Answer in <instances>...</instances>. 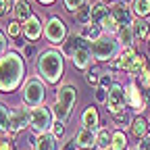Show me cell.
<instances>
[{"mask_svg":"<svg viewBox=\"0 0 150 150\" xmlns=\"http://www.w3.org/2000/svg\"><path fill=\"white\" fill-rule=\"evenodd\" d=\"M27 61L17 50H6L0 56V94H13L25 81Z\"/></svg>","mask_w":150,"mask_h":150,"instance_id":"cell-1","label":"cell"},{"mask_svg":"<svg viewBox=\"0 0 150 150\" xmlns=\"http://www.w3.org/2000/svg\"><path fill=\"white\" fill-rule=\"evenodd\" d=\"M35 75L40 77L46 86H59V81L65 75V56L61 48H46L38 52L35 56Z\"/></svg>","mask_w":150,"mask_h":150,"instance_id":"cell-2","label":"cell"},{"mask_svg":"<svg viewBox=\"0 0 150 150\" xmlns=\"http://www.w3.org/2000/svg\"><path fill=\"white\" fill-rule=\"evenodd\" d=\"M75 100H77V88H75L73 83H63V86H59L56 96H54V104L50 106L52 115H54V121L67 123V121L71 119Z\"/></svg>","mask_w":150,"mask_h":150,"instance_id":"cell-3","label":"cell"},{"mask_svg":"<svg viewBox=\"0 0 150 150\" xmlns=\"http://www.w3.org/2000/svg\"><path fill=\"white\" fill-rule=\"evenodd\" d=\"M119 50H121V44L117 40V35H110V33H102L98 40L90 42V52H92V59L96 63L112 61L119 54Z\"/></svg>","mask_w":150,"mask_h":150,"instance_id":"cell-4","label":"cell"},{"mask_svg":"<svg viewBox=\"0 0 150 150\" xmlns=\"http://www.w3.org/2000/svg\"><path fill=\"white\" fill-rule=\"evenodd\" d=\"M19 90H21V100H23V104L27 108L42 106L46 102V83L38 77V75H29V77H25L23 86Z\"/></svg>","mask_w":150,"mask_h":150,"instance_id":"cell-5","label":"cell"},{"mask_svg":"<svg viewBox=\"0 0 150 150\" xmlns=\"http://www.w3.org/2000/svg\"><path fill=\"white\" fill-rule=\"evenodd\" d=\"M67 35H69L67 23L59 15H52V17L46 19V23H44V38H46V42L50 46H61Z\"/></svg>","mask_w":150,"mask_h":150,"instance_id":"cell-6","label":"cell"},{"mask_svg":"<svg viewBox=\"0 0 150 150\" xmlns=\"http://www.w3.org/2000/svg\"><path fill=\"white\" fill-rule=\"evenodd\" d=\"M52 123H54V115L50 106L42 104V106L29 108V127L33 134H46V131H50Z\"/></svg>","mask_w":150,"mask_h":150,"instance_id":"cell-7","label":"cell"},{"mask_svg":"<svg viewBox=\"0 0 150 150\" xmlns=\"http://www.w3.org/2000/svg\"><path fill=\"white\" fill-rule=\"evenodd\" d=\"M123 90H125V106H129L136 115H142L148 108L146 98H144V90L136 83V79H131L127 86H123Z\"/></svg>","mask_w":150,"mask_h":150,"instance_id":"cell-8","label":"cell"},{"mask_svg":"<svg viewBox=\"0 0 150 150\" xmlns=\"http://www.w3.org/2000/svg\"><path fill=\"white\" fill-rule=\"evenodd\" d=\"M11 121H8V140H15L19 131H23L25 127H29V108H25V104H17L11 106Z\"/></svg>","mask_w":150,"mask_h":150,"instance_id":"cell-9","label":"cell"},{"mask_svg":"<svg viewBox=\"0 0 150 150\" xmlns=\"http://www.w3.org/2000/svg\"><path fill=\"white\" fill-rule=\"evenodd\" d=\"M106 110L110 112V115H117V112H121L125 108V90L121 83H112L106 92Z\"/></svg>","mask_w":150,"mask_h":150,"instance_id":"cell-10","label":"cell"},{"mask_svg":"<svg viewBox=\"0 0 150 150\" xmlns=\"http://www.w3.org/2000/svg\"><path fill=\"white\" fill-rule=\"evenodd\" d=\"M136 56H138L136 48H121L119 54L115 56V59L106 63V65H108V71H112V73H115V71H123V73H127V69L134 65Z\"/></svg>","mask_w":150,"mask_h":150,"instance_id":"cell-11","label":"cell"},{"mask_svg":"<svg viewBox=\"0 0 150 150\" xmlns=\"http://www.w3.org/2000/svg\"><path fill=\"white\" fill-rule=\"evenodd\" d=\"M71 63H73V67H75V69H79V71H88L90 67L96 65V61L92 59V52H90V42H86V40H83V44L73 52Z\"/></svg>","mask_w":150,"mask_h":150,"instance_id":"cell-12","label":"cell"},{"mask_svg":"<svg viewBox=\"0 0 150 150\" xmlns=\"http://www.w3.org/2000/svg\"><path fill=\"white\" fill-rule=\"evenodd\" d=\"M42 35H44V21H42V17H38L33 13L23 23V38L27 42H35V40H40Z\"/></svg>","mask_w":150,"mask_h":150,"instance_id":"cell-13","label":"cell"},{"mask_svg":"<svg viewBox=\"0 0 150 150\" xmlns=\"http://www.w3.org/2000/svg\"><path fill=\"white\" fill-rule=\"evenodd\" d=\"M75 144L79 146V150H92V148H96V131L94 129H77V134L73 136Z\"/></svg>","mask_w":150,"mask_h":150,"instance_id":"cell-14","label":"cell"},{"mask_svg":"<svg viewBox=\"0 0 150 150\" xmlns=\"http://www.w3.org/2000/svg\"><path fill=\"white\" fill-rule=\"evenodd\" d=\"M110 15L115 17V21L119 23V27H123V25H131L134 23V13H131V8L127 6V4H112L110 6Z\"/></svg>","mask_w":150,"mask_h":150,"instance_id":"cell-15","label":"cell"},{"mask_svg":"<svg viewBox=\"0 0 150 150\" xmlns=\"http://www.w3.org/2000/svg\"><path fill=\"white\" fill-rule=\"evenodd\" d=\"M79 121H81V127H86V129H94V131H96V129L100 127V115H98V108L94 106V104L86 106L83 112H81V117H79Z\"/></svg>","mask_w":150,"mask_h":150,"instance_id":"cell-16","label":"cell"},{"mask_svg":"<svg viewBox=\"0 0 150 150\" xmlns=\"http://www.w3.org/2000/svg\"><path fill=\"white\" fill-rule=\"evenodd\" d=\"M81 44H83V38H81L79 33H69V35L65 38V42H63L59 48H61V52H63V56H65V59H71V56H73V52L77 50Z\"/></svg>","mask_w":150,"mask_h":150,"instance_id":"cell-17","label":"cell"},{"mask_svg":"<svg viewBox=\"0 0 150 150\" xmlns=\"http://www.w3.org/2000/svg\"><path fill=\"white\" fill-rule=\"evenodd\" d=\"M33 150H56V138L46 131V134H35L33 142H31Z\"/></svg>","mask_w":150,"mask_h":150,"instance_id":"cell-18","label":"cell"},{"mask_svg":"<svg viewBox=\"0 0 150 150\" xmlns=\"http://www.w3.org/2000/svg\"><path fill=\"white\" fill-rule=\"evenodd\" d=\"M131 31H134V38H136V42H144L150 38V23H148V19H140L136 17L134 19V23H131Z\"/></svg>","mask_w":150,"mask_h":150,"instance_id":"cell-19","label":"cell"},{"mask_svg":"<svg viewBox=\"0 0 150 150\" xmlns=\"http://www.w3.org/2000/svg\"><path fill=\"white\" fill-rule=\"evenodd\" d=\"M31 15H33V8H31V4L27 2V0H17V2H15V6H13V17L17 19L19 23H25Z\"/></svg>","mask_w":150,"mask_h":150,"instance_id":"cell-20","label":"cell"},{"mask_svg":"<svg viewBox=\"0 0 150 150\" xmlns=\"http://www.w3.org/2000/svg\"><path fill=\"white\" fill-rule=\"evenodd\" d=\"M6 35L11 38V40H15V44L17 46H21L23 48V23H19L17 19H13V21H8V25H6Z\"/></svg>","mask_w":150,"mask_h":150,"instance_id":"cell-21","label":"cell"},{"mask_svg":"<svg viewBox=\"0 0 150 150\" xmlns=\"http://www.w3.org/2000/svg\"><path fill=\"white\" fill-rule=\"evenodd\" d=\"M117 40L121 44V48H136V38H134V31H131V25H123L119 27L117 31Z\"/></svg>","mask_w":150,"mask_h":150,"instance_id":"cell-22","label":"cell"},{"mask_svg":"<svg viewBox=\"0 0 150 150\" xmlns=\"http://www.w3.org/2000/svg\"><path fill=\"white\" fill-rule=\"evenodd\" d=\"M129 129H131V136L136 140H142L148 134V119H144L142 115H136L134 121H131V125H129Z\"/></svg>","mask_w":150,"mask_h":150,"instance_id":"cell-23","label":"cell"},{"mask_svg":"<svg viewBox=\"0 0 150 150\" xmlns=\"http://www.w3.org/2000/svg\"><path fill=\"white\" fill-rule=\"evenodd\" d=\"M134 17H140V19H148L150 17V0H131L129 4Z\"/></svg>","mask_w":150,"mask_h":150,"instance_id":"cell-24","label":"cell"},{"mask_svg":"<svg viewBox=\"0 0 150 150\" xmlns=\"http://www.w3.org/2000/svg\"><path fill=\"white\" fill-rule=\"evenodd\" d=\"M79 35L83 38L86 42H94V40H98V38L102 35V29H100V25H96V23H88V25H81Z\"/></svg>","mask_w":150,"mask_h":150,"instance_id":"cell-25","label":"cell"},{"mask_svg":"<svg viewBox=\"0 0 150 150\" xmlns=\"http://www.w3.org/2000/svg\"><path fill=\"white\" fill-rule=\"evenodd\" d=\"M127 136L123 129H115L110 134V148L108 150H127Z\"/></svg>","mask_w":150,"mask_h":150,"instance_id":"cell-26","label":"cell"},{"mask_svg":"<svg viewBox=\"0 0 150 150\" xmlns=\"http://www.w3.org/2000/svg\"><path fill=\"white\" fill-rule=\"evenodd\" d=\"M110 134L112 131L108 127H104V125H100L96 129V148L98 150H108L110 148Z\"/></svg>","mask_w":150,"mask_h":150,"instance_id":"cell-27","label":"cell"},{"mask_svg":"<svg viewBox=\"0 0 150 150\" xmlns=\"http://www.w3.org/2000/svg\"><path fill=\"white\" fill-rule=\"evenodd\" d=\"M11 106L0 100V134L8 136V121H11Z\"/></svg>","mask_w":150,"mask_h":150,"instance_id":"cell-28","label":"cell"},{"mask_svg":"<svg viewBox=\"0 0 150 150\" xmlns=\"http://www.w3.org/2000/svg\"><path fill=\"white\" fill-rule=\"evenodd\" d=\"M110 13V8H108V4H104V2H94L92 4V23H96V25H100V21Z\"/></svg>","mask_w":150,"mask_h":150,"instance_id":"cell-29","label":"cell"},{"mask_svg":"<svg viewBox=\"0 0 150 150\" xmlns=\"http://www.w3.org/2000/svg\"><path fill=\"white\" fill-rule=\"evenodd\" d=\"M75 19H77V23H81V25H88V23H92V2H86L77 8V13L73 15Z\"/></svg>","mask_w":150,"mask_h":150,"instance_id":"cell-30","label":"cell"},{"mask_svg":"<svg viewBox=\"0 0 150 150\" xmlns=\"http://www.w3.org/2000/svg\"><path fill=\"white\" fill-rule=\"evenodd\" d=\"M110 117H112V125H115L117 129H125V127L131 125V121H134V117H131L125 108L121 112H117V115H110Z\"/></svg>","mask_w":150,"mask_h":150,"instance_id":"cell-31","label":"cell"},{"mask_svg":"<svg viewBox=\"0 0 150 150\" xmlns=\"http://www.w3.org/2000/svg\"><path fill=\"white\" fill-rule=\"evenodd\" d=\"M100 29H102V33H110V35H117V31H119V23L115 21V17H112L110 13L100 21Z\"/></svg>","mask_w":150,"mask_h":150,"instance_id":"cell-32","label":"cell"},{"mask_svg":"<svg viewBox=\"0 0 150 150\" xmlns=\"http://www.w3.org/2000/svg\"><path fill=\"white\" fill-rule=\"evenodd\" d=\"M144 67H146V56H144V54H138V56H136V61H134V65H131V67L127 69L129 79H136Z\"/></svg>","mask_w":150,"mask_h":150,"instance_id":"cell-33","label":"cell"},{"mask_svg":"<svg viewBox=\"0 0 150 150\" xmlns=\"http://www.w3.org/2000/svg\"><path fill=\"white\" fill-rule=\"evenodd\" d=\"M136 83H138L142 90H150V67H148V65L140 71V75L136 77Z\"/></svg>","mask_w":150,"mask_h":150,"instance_id":"cell-34","label":"cell"},{"mask_svg":"<svg viewBox=\"0 0 150 150\" xmlns=\"http://www.w3.org/2000/svg\"><path fill=\"white\" fill-rule=\"evenodd\" d=\"M86 81H88L90 86H96V88H98V83H100V71L96 69V65L90 67V69L86 71Z\"/></svg>","mask_w":150,"mask_h":150,"instance_id":"cell-35","label":"cell"},{"mask_svg":"<svg viewBox=\"0 0 150 150\" xmlns=\"http://www.w3.org/2000/svg\"><path fill=\"white\" fill-rule=\"evenodd\" d=\"M83 2H86V0H63V8H65V13L75 15V13H77V8H79Z\"/></svg>","mask_w":150,"mask_h":150,"instance_id":"cell-36","label":"cell"},{"mask_svg":"<svg viewBox=\"0 0 150 150\" xmlns=\"http://www.w3.org/2000/svg\"><path fill=\"white\" fill-rule=\"evenodd\" d=\"M112 83H115V75H112V71H104V73H100V83H98V88L108 90Z\"/></svg>","mask_w":150,"mask_h":150,"instance_id":"cell-37","label":"cell"},{"mask_svg":"<svg viewBox=\"0 0 150 150\" xmlns=\"http://www.w3.org/2000/svg\"><path fill=\"white\" fill-rule=\"evenodd\" d=\"M50 134H52L56 140H61V138L65 136V123H61V121H54V123H52V127H50Z\"/></svg>","mask_w":150,"mask_h":150,"instance_id":"cell-38","label":"cell"},{"mask_svg":"<svg viewBox=\"0 0 150 150\" xmlns=\"http://www.w3.org/2000/svg\"><path fill=\"white\" fill-rule=\"evenodd\" d=\"M21 56H23L25 61H29V59H33V56H35V46H33V42L23 44V48H21Z\"/></svg>","mask_w":150,"mask_h":150,"instance_id":"cell-39","label":"cell"},{"mask_svg":"<svg viewBox=\"0 0 150 150\" xmlns=\"http://www.w3.org/2000/svg\"><path fill=\"white\" fill-rule=\"evenodd\" d=\"M6 50H8V38H6V33L2 29H0V56H2Z\"/></svg>","mask_w":150,"mask_h":150,"instance_id":"cell-40","label":"cell"},{"mask_svg":"<svg viewBox=\"0 0 150 150\" xmlns=\"http://www.w3.org/2000/svg\"><path fill=\"white\" fill-rule=\"evenodd\" d=\"M8 11H13L11 8V0H0V17H4Z\"/></svg>","mask_w":150,"mask_h":150,"instance_id":"cell-41","label":"cell"},{"mask_svg":"<svg viewBox=\"0 0 150 150\" xmlns=\"http://www.w3.org/2000/svg\"><path fill=\"white\" fill-rule=\"evenodd\" d=\"M106 92H108V90H104V88H96V100H98L100 104L106 102Z\"/></svg>","mask_w":150,"mask_h":150,"instance_id":"cell-42","label":"cell"},{"mask_svg":"<svg viewBox=\"0 0 150 150\" xmlns=\"http://www.w3.org/2000/svg\"><path fill=\"white\" fill-rule=\"evenodd\" d=\"M0 150H15V144H13V140H8V138L0 140Z\"/></svg>","mask_w":150,"mask_h":150,"instance_id":"cell-43","label":"cell"},{"mask_svg":"<svg viewBox=\"0 0 150 150\" xmlns=\"http://www.w3.org/2000/svg\"><path fill=\"white\" fill-rule=\"evenodd\" d=\"M138 148H140V150H150V136H144V138L138 142Z\"/></svg>","mask_w":150,"mask_h":150,"instance_id":"cell-44","label":"cell"},{"mask_svg":"<svg viewBox=\"0 0 150 150\" xmlns=\"http://www.w3.org/2000/svg\"><path fill=\"white\" fill-rule=\"evenodd\" d=\"M63 150H79V146L75 144V140L73 138H69L67 142H65V146H63Z\"/></svg>","mask_w":150,"mask_h":150,"instance_id":"cell-45","label":"cell"},{"mask_svg":"<svg viewBox=\"0 0 150 150\" xmlns=\"http://www.w3.org/2000/svg\"><path fill=\"white\" fill-rule=\"evenodd\" d=\"M35 2H40L42 6H52V4L56 2V0H35Z\"/></svg>","mask_w":150,"mask_h":150,"instance_id":"cell-46","label":"cell"},{"mask_svg":"<svg viewBox=\"0 0 150 150\" xmlns=\"http://www.w3.org/2000/svg\"><path fill=\"white\" fill-rule=\"evenodd\" d=\"M144 98H146V106L150 108V90H144Z\"/></svg>","mask_w":150,"mask_h":150,"instance_id":"cell-47","label":"cell"},{"mask_svg":"<svg viewBox=\"0 0 150 150\" xmlns=\"http://www.w3.org/2000/svg\"><path fill=\"white\" fill-rule=\"evenodd\" d=\"M100 2H104V4H115V0H100Z\"/></svg>","mask_w":150,"mask_h":150,"instance_id":"cell-48","label":"cell"},{"mask_svg":"<svg viewBox=\"0 0 150 150\" xmlns=\"http://www.w3.org/2000/svg\"><path fill=\"white\" fill-rule=\"evenodd\" d=\"M119 2H121V4H127V6H129V4H131V0H119Z\"/></svg>","mask_w":150,"mask_h":150,"instance_id":"cell-49","label":"cell"},{"mask_svg":"<svg viewBox=\"0 0 150 150\" xmlns=\"http://www.w3.org/2000/svg\"><path fill=\"white\" fill-rule=\"evenodd\" d=\"M146 136H150V121H148V134H146Z\"/></svg>","mask_w":150,"mask_h":150,"instance_id":"cell-50","label":"cell"},{"mask_svg":"<svg viewBox=\"0 0 150 150\" xmlns=\"http://www.w3.org/2000/svg\"><path fill=\"white\" fill-rule=\"evenodd\" d=\"M148 50H150V38H148Z\"/></svg>","mask_w":150,"mask_h":150,"instance_id":"cell-51","label":"cell"},{"mask_svg":"<svg viewBox=\"0 0 150 150\" xmlns=\"http://www.w3.org/2000/svg\"><path fill=\"white\" fill-rule=\"evenodd\" d=\"M131 150H140V148H138V146H134V148H131Z\"/></svg>","mask_w":150,"mask_h":150,"instance_id":"cell-52","label":"cell"}]
</instances>
